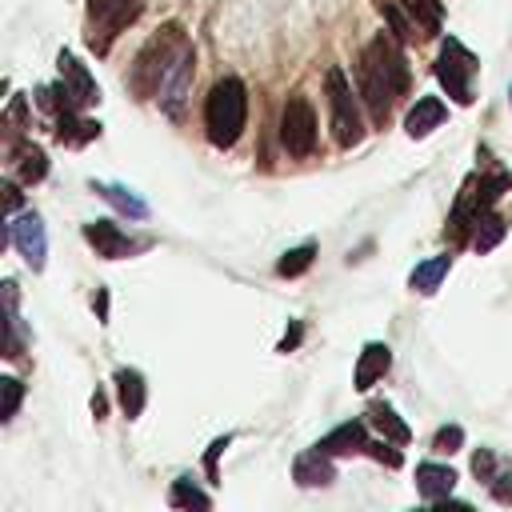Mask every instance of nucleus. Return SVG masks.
Masks as SVG:
<instances>
[{"label": "nucleus", "instance_id": "29", "mask_svg": "<svg viewBox=\"0 0 512 512\" xmlns=\"http://www.w3.org/2000/svg\"><path fill=\"white\" fill-rule=\"evenodd\" d=\"M24 128H28V104H24V96H12L8 112H4V132H8V148L24 140Z\"/></svg>", "mask_w": 512, "mask_h": 512}, {"label": "nucleus", "instance_id": "17", "mask_svg": "<svg viewBox=\"0 0 512 512\" xmlns=\"http://www.w3.org/2000/svg\"><path fill=\"white\" fill-rule=\"evenodd\" d=\"M316 448H324L328 456H352V452H364V448H368V424H364V420H344V424H336Z\"/></svg>", "mask_w": 512, "mask_h": 512}, {"label": "nucleus", "instance_id": "6", "mask_svg": "<svg viewBox=\"0 0 512 512\" xmlns=\"http://www.w3.org/2000/svg\"><path fill=\"white\" fill-rule=\"evenodd\" d=\"M324 92H328V112H332V136L340 148H356L364 140V112H360V92H352V80L344 76V68H328L324 72Z\"/></svg>", "mask_w": 512, "mask_h": 512}, {"label": "nucleus", "instance_id": "41", "mask_svg": "<svg viewBox=\"0 0 512 512\" xmlns=\"http://www.w3.org/2000/svg\"><path fill=\"white\" fill-rule=\"evenodd\" d=\"M508 104H512V88H508Z\"/></svg>", "mask_w": 512, "mask_h": 512}, {"label": "nucleus", "instance_id": "34", "mask_svg": "<svg viewBox=\"0 0 512 512\" xmlns=\"http://www.w3.org/2000/svg\"><path fill=\"white\" fill-rule=\"evenodd\" d=\"M460 444H464V428H460V424H444V428L432 436V448H436V452H456Z\"/></svg>", "mask_w": 512, "mask_h": 512}, {"label": "nucleus", "instance_id": "21", "mask_svg": "<svg viewBox=\"0 0 512 512\" xmlns=\"http://www.w3.org/2000/svg\"><path fill=\"white\" fill-rule=\"evenodd\" d=\"M368 424H372L384 440H396V444H408V440H412V428L396 416V408H392L388 400H372V404H368Z\"/></svg>", "mask_w": 512, "mask_h": 512}, {"label": "nucleus", "instance_id": "28", "mask_svg": "<svg viewBox=\"0 0 512 512\" xmlns=\"http://www.w3.org/2000/svg\"><path fill=\"white\" fill-rule=\"evenodd\" d=\"M168 504H172V508H212V496H208L204 488H196L188 476H180V480L172 484V492H168Z\"/></svg>", "mask_w": 512, "mask_h": 512}, {"label": "nucleus", "instance_id": "38", "mask_svg": "<svg viewBox=\"0 0 512 512\" xmlns=\"http://www.w3.org/2000/svg\"><path fill=\"white\" fill-rule=\"evenodd\" d=\"M4 204H8V216L20 208V188L16 184H4Z\"/></svg>", "mask_w": 512, "mask_h": 512}, {"label": "nucleus", "instance_id": "9", "mask_svg": "<svg viewBox=\"0 0 512 512\" xmlns=\"http://www.w3.org/2000/svg\"><path fill=\"white\" fill-rule=\"evenodd\" d=\"M280 144L292 160H304L316 152V112L308 96H288L280 108Z\"/></svg>", "mask_w": 512, "mask_h": 512}, {"label": "nucleus", "instance_id": "39", "mask_svg": "<svg viewBox=\"0 0 512 512\" xmlns=\"http://www.w3.org/2000/svg\"><path fill=\"white\" fill-rule=\"evenodd\" d=\"M92 308H96V316H100V320H108V288H96Z\"/></svg>", "mask_w": 512, "mask_h": 512}, {"label": "nucleus", "instance_id": "37", "mask_svg": "<svg viewBox=\"0 0 512 512\" xmlns=\"http://www.w3.org/2000/svg\"><path fill=\"white\" fill-rule=\"evenodd\" d=\"M300 336H304V324H300V320H292V324H288V332H284V340H280V352H292V348L300 344Z\"/></svg>", "mask_w": 512, "mask_h": 512}, {"label": "nucleus", "instance_id": "12", "mask_svg": "<svg viewBox=\"0 0 512 512\" xmlns=\"http://www.w3.org/2000/svg\"><path fill=\"white\" fill-rule=\"evenodd\" d=\"M84 240L96 248V256H104V260H120V256H132V252H140L148 240H132L128 232H120V224H112V220H88L84 224Z\"/></svg>", "mask_w": 512, "mask_h": 512}, {"label": "nucleus", "instance_id": "27", "mask_svg": "<svg viewBox=\"0 0 512 512\" xmlns=\"http://www.w3.org/2000/svg\"><path fill=\"white\" fill-rule=\"evenodd\" d=\"M504 232H508L504 216H500V212H484L480 224H476V232H472V248H476V252H492V248L504 240Z\"/></svg>", "mask_w": 512, "mask_h": 512}, {"label": "nucleus", "instance_id": "32", "mask_svg": "<svg viewBox=\"0 0 512 512\" xmlns=\"http://www.w3.org/2000/svg\"><path fill=\"white\" fill-rule=\"evenodd\" d=\"M392 444H396V440H368V448H364V452H368L372 460L388 464V468H400V464H404V456H400V448H392Z\"/></svg>", "mask_w": 512, "mask_h": 512}, {"label": "nucleus", "instance_id": "24", "mask_svg": "<svg viewBox=\"0 0 512 512\" xmlns=\"http://www.w3.org/2000/svg\"><path fill=\"white\" fill-rule=\"evenodd\" d=\"M448 268H452V256H448V252H444V256H432V260H424V264H416V268H412V276H408L412 292L432 296V292L440 288V280L448 276Z\"/></svg>", "mask_w": 512, "mask_h": 512}, {"label": "nucleus", "instance_id": "7", "mask_svg": "<svg viewBox=\"0 0 512 512\" xmlns=\"http://www.w3.org/2000/svg\"><path fill=\"white\" fill-rule=\"evenodd\" d=\"M148 0H88V48L96 56H104L112 48V40L140 20Z\"/></svg>", "mask_w": 512, "mask_h": 512}, {"label": "nucleus", "instance_id": "20", "mask_svg": "<svg viewBox=\"0 0 512 512\" xmlns=\"http://www.w3.org/2000/svg\"><path fill=\"white\" fill-rule=\"evenodd\" d=\"M56 140L60 144H68V148H84L88 140H96L100 136V120H88V116H80V112H56Z\"/></svg>", "mask_w": 512, "mask_h": 512}, {"label": "nucleus", "instance_id": "35", "mask_svg": "<svg viewBox=\"0 0 512 512\" xmlns=\"http://www.w3.org/2000/svg\"><path fill=\"white\" fill-rule=\"evenodd\" d=\"M488 492H492L496 504H512V472H496V480L488 484Z\"/></svg>", "mask_w": 512, "mask_h": 512}, {"label": "nucleus", "instance_id": "36", "mask_svg": "<svg viewBox=\"0 0 512 512\" xmlns=\"http://www.w3.org/2000/svg\"><path fill=\"white\" fill-rule=\"evenodd\" d=\"M232 444V436H220V440H212V448H208V456H204V472H208V480H216V460H220V452Z\"/></svg>", "mask_w": 512, "mask_h": 512}, {"label": "nucleus", "instance_id": "19", "mask_svg": "<svg viewBox=\"0 0 512 512\" xmlns=\"http://www.w3.org/2000/svg\"><path fill=\"white\" fill-rule=\"evenodd\" d=\"M116 396H120V412L128 416V420H136L140 412H144V404H148V384H144V376L136 372V368H120L116 376Z\"/></svg>", "mask_w": 512, "mask_h": 512}, {"label": "nucleus", "instance_id": "3", "mask_svg": "<svg viewBox=\"0 0 512 512\" xmlns=\"http://www.w3.org/2000/svg\"><path fill=\"white\" fill-rule=\"evenodd\" d=\"M248 124V88L240 76H220L204 100V128L216 148H232Z\"/></svg>", "mask_w": 512, "mask_h": 512}, {"label": "nucleus", "instance_id": "30", "mask_svg": "<svg viewBox=\"0 0 512 512\" xmlns=\"http://www.w3.org/2000/svg\"><path fill=\"white\" fill-rule=\"evenodd\" d=\"M312 256H316V244H300V248H292V252L280 256L276 272H280V276H300V272L312 268Z\"/></svg>", "mask_w": 512, "mask_h": 512}, {"label": "nucleus", "instance_id": "5", "mask_svg": "<svg viewBox=\"0 0 512 512\" xmlns=\"http://www.w3.org/2000/svg\"><path fill=\"white\" fill-rule=\"evenodd\" d=\"M184 48H188L184 28H180V24H164V28L140 48V56H136V64H132V92H136V96H156L164 72L172 68V60H176Z\"/></svg>", "mask_w": 512, "mask_h": 512}, {"label": "nucleus", "instance_id": "11", "mask_svg": "<svg viewBox=\"0 0 512 512\" xmlns=\"http://www.w3.org/2000/svg\"><path fill=\"white\" fill-rule=\"evenodd\" d=\"M192 72H196V52H192V44H188V48L172 60V68L164 72L160 92H156V100H160V108H164L168 116H180V112H184L188 88H192Z\"/></svg>", "mask_w": 512, "mask_h": 512}, {"label": "nucleus", "instance_id": "13", "mask_svg": "<svg viewBox=\"0 0 512 512\" xmlns=\"http://www.w3.org/2000/svg\"><path fill=\"white\" fill-rule=\"evenodd\" d=\"M336 456H328L324 448H308V452H300L296 460H292V480L300 484V488H324V484H332L336 480V464H332Z\"/></svg>", "mask_w": 512, "mask_h": 512}, {"label": "nucleus", "instance_id": "1", "mask_svg": "<svg viewBox=\"0 0 512 512\" xmlns=\"http://www.w3.org/2000/svg\"><path fill=\"white\" fill-rule=\"evenodd\" d=\"M408 84H412V72H408V60L400 52V40L396 36H372L356 60V92L368 108V120L376 128L388 124L392 116V104L400 96H408Z\"/></svg>", "mask_w": 512, "mask_h": 512}, {"label": "nucleus", "instance_id": "14", "mask_svg": "<svg viewBox=\"0 0 512 512\" xmlns=\"http://www.w3.org/2000/svg\"><path fill=\"white\" fill-rule=\"evenodd\" d=\"M452 488H456V472L448 464H436V460L416 464V492H420V500L440 504V500L452 496Z\"/></svg>", "mask_w": 512, "mask_h": 512}, {"label": "nucleus", "instance_id": "23", "mask_svg": "<svg viewBox=\"0 0 512 512\" xmlns=\"http://www.w3.org/2000/svg\"><path fill=\"white\" fill-rule=\"evenodd\" d=\"M20 292H16V280H4V320H8V344H4V356L16 360L20 348H24V324H20Z\"/></svg>", "mask_w": 512, "mask_h": 512}, {"label": "nucleus", "instance_id": "15", "mask_svg": "<svg viewBox=\"0 0 512 512\" xmlns=\"http://www.w3.org/2000/svg\"><path fill=\"white\" fill-rule=\"evenodd\" d=\"M388 368H392V348H388V344H380V340L364 344V352H360V360H356V372H352V388L368 392V388H372Z\"/></svg>", "mask_w": 512, "mask_h": 512}, {"label": "nucleus", "instance_id": "16", "mask_svg": "<svg viewBox=\"0 0 512 512\" xmlns=\"http://www.w3.org/2000/svg\"><path fill=\"white\" fill-rule=\"evenodd\" d=\"M448 120V108H444V100L440 96H420L416 104H412V112L404 116V132L412 136V140H424L432 128H440Z\"/></svg>", "mask_w": 512, "mask_h": 512}, {"label": "nucleus", "instance_id": "40", "mask_svg": "<svg viewBox=\"0 0 512 512\" xmlns=\"http://www.w3.org/2000/svg\"><path fill=\"white\" fill-rule=\"evenodd\" d=\"M104 412H108V396L96 388V392H92V416H96V420H104Z\"/></svg>", "mask_w": 512, "mask_h": 512}, {"label": "nucleus", "instance_id": "10", "mask_svg": "<svg viewBox=\"0 0 512 512\" xmlns=\"http://www.w3.org/2000/svg\"><path fill=\"white\" fill-rule=\"evenodd\" d=\"M4 240L16 244V252L24 256V264H28L32 272L44 268V260H48V236H44V220H40L36 212L12 216V220L4 224Z\"/></svg>", "mask_w": 512, "mask_h": 512}, {"label": "nucleus", "instance_id": "22", "mask_svg": "<svg viewBox=\"0 0 512 512\" xmlns=\"http://www.w3.org/2000/svg\"><path fill=\"white\" fill-rule=\"evenodd\" d=\"M92 192H100L116 212H124V216H132V220H144L148 216V204L132 192V188H124V184H104V180H92Z\"/></svg>", "mask_w": 512, "mask_h": 512}, {"label": "nucleus", "instance_id": "26", "mask_svg": "<svg viewBox=\"0 0 512 512\" xmlns=\"http://www.w3.org/2000/svg\"><path fill=\"white\" fill-rule=\"evenodd\" d=\"M400 4H404L408 16L416 20L420 36H436V32H440V24H444V8H440V0H400Z\"/></svg>", "mask_w": 512, "mask_h": 512}, {"label": "nucleus", "instance_id": "18", "mask_svg": "<svg viewBox=\"0 0 512 512\" xmlns=\"http://www.w3.org/2000/svg\"><path fill=\"white\" fill-rule=\"evenodd\" d=\"M8 156H12V164H16V180H20V184H40V180L48 176V156H44L40 144L20 140V144L8 148Z\"/></svg>", "mask_w": 512, "mask_h": 512}, {"label": "nucleus", "instance_id": "33", "mask_svg": "<svg viewBox=\"0 0 512 512\" xmlns=\"http://www.w3.org/2000/svg\"><path fill=\"white\" fill-rule=\"evenodd\" d=\"M472 472H476V480L492 484V480H496V472H500V460H496V452H492V448H480V452L472 456Z\"/></svg>", "mask_w": 512, "mask_h": 512}, {"label": "nucleus", "instance_id": "8", "mask_svg": "<svg viewBox=\"0 0 512 512\" xmlns=\"http://www.w3.org/2000/svg\"><path fill=\"white\" fill-rule=\"evenodd\" d=\"M476 72H480L476 56H472L456 36H448V40L440 44V56H436V80L444 84V92H448L456 104H472V100H476V92H472Z\"/></svg>", "mask_w": 512, "mask_h": 512}, {"label": "nucleus", "instance_id": "25", "mask_svg": "<svg viewBox=\"0 0 512 512\" xmlns=\"http://www.w3.org/2000/svg\"><path fill=\"white\" fill-rule=\"evenodd\" d=\"M376 8H380V16L388 20V28H392V36H396L400 44H404V40H416V36H420V28H416V20L408 16V8H404L400 0H380Z\"/></svg>", "mask_w": 512, "mask_h": 512}, {"label": "nucleus", "instance_id": "31", "mask_svg": "<svg viewBox=\"0 0 512 512\" xmlns=\"http://www.w3.org/2000/svg\"><path fill=\"white\" fill-rule=\"evenodd\" d=\"M20 400H24V384L16 376H4L0 380V420H12L16 408H20Z\"/></svg>", "mask_w": 512, "mask_h": 512}, {"label": "nucleus", "instance_id": "4", "mask_svg": "<svg viewBox=\"0 0 512 512\" xmlns=\"http://www.w3.org/2000/svg\"><path fill=\"white\" fill-rule=\"evenodd\" d=\"M56 68H60V80L36 88V104H40L44 112H52V116H56V112H84V108H92V104L100 100V88H96L92 72H88L68 48H60Z\"/></svg>", "mask_w": 512, "mask_h": 512}, {"label": "nucleus", "instance_id": "2", "mask_svg": "<svg viewBox=\"0 0 512 512\" xmlns=\"http://www.w3.org/2000/svg\"><path fill=\"white\" fill-rule=\"evenodd\" d=\"M480 156H484V164L460 184L456 204H452V212H448V228H444V236H448V244H456V248L472 240L480 216L492 212V204L512 188V172L500 168V164L488 156V148H480Z\"/></svg>", "mask_w": 512, "mask_h": 512}]
</instances>
